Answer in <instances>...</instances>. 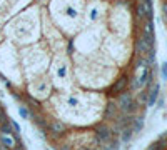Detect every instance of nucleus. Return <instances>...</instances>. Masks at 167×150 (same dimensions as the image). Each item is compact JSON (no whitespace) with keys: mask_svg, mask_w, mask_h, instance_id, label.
<instances>
[{"mask_svg":"<svg viewBox=\"0 0 167 150\" xmlns=\"http://www.w3.org/2000/svg\"><path fill=\"white\" fill-rule=\"evenodd\" d=\"M119 108L122 112H130L134 108V100H132V95L129 94V92H124V94H120L119 97Z\"/></svg>","mask_w":167,"mask_h":150,"instance_id":"f257e3e1","label":"nucleus"},{"mask_svg":"<svg viewBox=\"0 0 167 150\" xmlns=\"http://www.w3.org/2000/svg\"><path fill=\"white\" fill-rule=\"evenodd\" d=\"M97 139L100 144H112V132L107 127H99L97 128Z\"/></svg>","mask_w":167,"mask_h":150,"instance_id":"f03ea898","label":"nucleus"},{"mask_svg":"<svg viewBox=\"0 0 167 150\" xmlns=\"http://www.w3.org/2000/svg\"><path fill=\"white\" fill-rule=\"evenodd\" d=\"M65 77H67V67H65L64 63H57L55 65V79L64 80Z\"/></svg>","mask_w":167,"mask_h":150,"instance_id":"7ed1b4c3","label":"nucleus"},{"mask_svg":"<svg viewBox=\"0 0 167 150\" xmlns=\"http://www.w3.org/2000/svg\"><path fill=\"white\" fill-rule=\"evenodd\" d=\"M125 85H127V77H120V79H117V82L112 85V92H122Z\"/></svg>","mask_w":167,"mask_h":150,"instance_id":"20e7f679","label":"nucleus"},{"mask_svg":"<svg viewBox=\"0 0 167 150\" xmlns=\"http://www.w3.org/2000/svg\"><path fill=\"white\" fill-rule=\"evenodd\" d=\"M159 85H154V88H152V92H150V95H149V100H147V103H149V107H152L154 103L157 102V97H159Z\"/></svg>","mask_w":167,"mask_h":150,"instance_id":"39448f33","label":"nucleus"},{"mask_svg":"<svg viewBox=\"0 0 167 150\" xmlns=\"http://www.w3.org/2000/svg\"><path fill=\"white\" fill-rule=\"evenodd\" d=\"M2 145H3V147H7V148H12V147L15 145L14 137H10V135H3V137H2Z\"/></svg>","mask_w":167,"mask_h":150,"instance_id":"423d86ee","label":"nucleus"},{"mask_svg":"<svg viewBox=\"0 0 167 150\" xmlns=\"http://www.w3.org/2000/svg\"><path fill=\"white\" fill-rule=\"evenodd\" d=\"M19 113H20V117H23V119H28V117H30V113H28V110L25 107H20L19 108Z\"/></svg>","mask_w":167,"mask_h":150,"instance_id":"0eeeda50","label":"nucleus"},{"mask_svg":"<svg viewBox=\"0 0 167 150\" xmlns=\"http://www.w3.org/2000/svg\"><path fill=\"white\" fill-rule=\"evenodd\" d=\"M162 75H164V80H167V63H162Z\"/></svg>","mask_w":167,"mask_h":150,"instance_id":"6e6552de","label":"nucleus"},{"mask_svg":"<svg viewBox=\"0 0 167 150\" xmlns=\"http://www.w3.org/2000/svg\"><path fill=\"white\" fill-rule=\"evenodd\" d=\"M164 10H165V15H167V3H165V5H164Z\"/></svg>","mask_w":167,"mask_h":150,"instance_id":"1a4fd4ad","label":"nucleus"},{"mask_svg":"<svg viewBox=\"0 0 167 150\" xmlns=\"http://www.w3.org/2000/svg\"><path fill=\"white\" fill-rule=\"evenodd\" d=\"M15 150H22V148H15Z\"/></svg>","mask_w":167,"mask_h":150,"instance_id":"9d476101","label":"nucleus"}]
</instances>
